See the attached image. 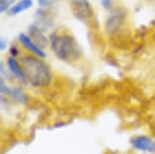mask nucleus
I'll use <instances>...</instances> for the list:
<instances>
[{
  "label": "nucleus",
  "instance_id": "obj_15",
  "mask_svg": "<svg viewBox=\"0 0 155 154\" xmlns=\"http://www.w3.org/2000/svg\"><path fill=\"white\" fill-rule=\"evenodd\" d=\"M8 52H9V56L11 57H15L17 58L20 55V51L19 49L16 47V46H11V47L9 48V50H8Z\"/></svg>",
  "mask_w": 155,
  "mask_h": 154
},
{
  "label": "nucleus",
  "instance_id": "obj_16",
  "mask_svg": "<svg viewBox=\"0 0 155 154\" xmlns=\"http://www.w3.org/2000/svg\"><path fill=\"white\" fill-rule=\"evenodd\" d=\"M101 3L106 10H110L113 8V0H101Z\"/></svg>",
  "mask_w": 155,
  "mask_h": 154
},
{
  "label": "nucleus",
  "instance_id": "obj_14",
  "mask_svg": "<svg viewBox=\"0 0 155 154\" xmlns=\"http://www.w3.org/2000/svg\"><path fill=\"white\" fill-rule=\"evenodd\" d=\"M59 1H61V0H38V4L41 8L47 9V8L52 7L53 5L57 4Z\"/></svg>",
  "mask_w": 155,
  "mask_h": 154
},
{
  "label": "nucleus",
  "instance_id": "obj_5",
  "mask_svg": "<svg viewBox=\"0 0 155 154\" xmlns=\"http://www.w3.org/2000/svg\"><path fill=\"white\" fill-rule=\"evenodd\" d=\"M18 42L20 45L28 52V54L35 55V56H37V57L43 58V59H45L47 57L45 50H44L43 48H41L40 46H38L33 41V39L28 36V34L20 33L18 34Z\"/></svg>",
  "mask_w": 155,
  "mask_h": 154
},
{
  "label": "nucleus",
  "instance_id": "obj_6",
  "mask_svg": "<svg viewBox=\"0 0 155 154\" xmlns=\"http://www.w3.org/2000/svg\"><path fill=\"white\" fill-rule=\"evenodd\" d=\"M6 65L9 69L10 73L12 74L13 78H15L21 85H28V82L20 61L17 60L15 57L9 56L6 59Z\"/></svg>",
  "mask_w": 155,
  "mask_h": 154
},
{
  "label": "nucleus",
  "instance_id": "obj_12",
  "mask_svg": "<svg viewBox=\"0 0 155 154\" xmlns=\"http://www.w3.org/2000/svg\"><path fill=\"white\" fill-rule=\"evenodd\" d=\"M15 0H0V12L7 13L11 6L15 3Z\"/></svg>",
  "mask_w": 155,
  "mask_h": 154
},
{
  "label": "nucleus",
  "instance_id": "obj_17",
  "mask_svg": "<svg viewBox=\"0 0 155 154\" xmlns=\"http://www.w3.org/2000/svg\"><path fill=\"white\" fill-rule=\"evenodd\" d=\"M7 47H8V42H7V40H5L4 38H1V39H0V51L6 50Z\"/></svg>",
  "mask_w": 155,
  "mask_h": 154
},
{
  "label": "nucleus",
  "instance_id": "obj_2",
  "mask_svg": "<svg viewBox=\"0 0 155 154\" xmlns=\"http://www.w3.org/2000/svg\"><path fill=\"white\" fill-rule=\"evenodd\" d=\"M50 38V47L54 55L63 62H74L80 57L78 43L69 34L53 33Z\"/></svg>",
  "mask_w": 155,
  "mask_h": 154
},
{
  "label": "nucleus",
  "instance_id": "obj_8",
  "mask_svg": "<svg viewBox=\"0 0 155 154\" xmlns=\"http://www.w3.org/2000/svg\"><path fill=\"white\" fill-rule=\"evenodd\" d=\"M28 36H30L35 43L41 48L45 49L50 45V38L45 34V31L39 28L36 25H31L28 27Z\"/></svg>",
  "mask_w": 155,
  "mask_h": 154
},
{
  "label": "nucleus",
  "instance_id": "obj_13",
  "mask_svg": "<svg viewBox=\"0 0 155 154\" xmlns=\"http://www.w3.org/2000/svg\"><path fill=\"white\" fill-rule=\"evenodd\" d=\"M10 90V86L7 85V81L3 77L0 76V94L2 97H8Z\"/></svg>",
  "mask_w": 155,
  "mask_h": 154
},
{
  "label": "nucleus",
  "instance_id": "obj_4",
  "mask_svg": "<svg viewBox=\"0 0 155 154\" xmlns=\"http://www.w3.org/2000/svg\"><path fill=\"white\" fill-rule=\"evenodd\" d=\"M73 14L81 21H87L93 15V9L88 0H73L71 3Z\"/></svg>",
  "mask_w": 155,
  "mask_h": 154
},
{
  "label": "nucleus",
  "instance_id": "obj_7",
  "mask_svg": "<svg viewBox=\"0 0 155 154\" xmlns=\"http://www.w3.org/2000/svg\"><path fill=\"white\" fill-rule=\"evenodd\" d=\"M125 15L120 11H115V12L110 13V16L106 20V25H104L106 31L109 34H116L120 30V28L122 27Z\"/></svg>",
  "mask_w": 155,
  "mask_h": 154
},
{
  "label": "nucleus",
  "instance_id": "obj_11",
  "mask_svg": "<svg viewBox=\"0 0 155 154\" xmlns=\"http://www.w3.org/2000/svg\"><path fill=\"white\" fill-rule=\"evenodd\" d=\"M0 76L3 77L6 81L12 80V74L10 73L9 69H8L6 63H4V61H1L0 62Z\"/></svg>",
  "mask_w": 155,
  "mask_h": 154
},
{
  "label": "nucleus",
  "instance_id": "obj_1",
  "mask_svg": "<svg viewBox=\"0 0 155 154\" xmlns=\"http://www.w3.org/2000/svg\"><path fill=\"white\" fill-rule=\"evenodd\" d=\"M20 63L28 84L35 88H46L53 82V71L45 59L27 54L20 57Z\"/></svg>",
  "mask_w": 155,
  "mask_h": 154
},
{
  "label": "nucleus",
  "instance_id": "obj_9",
  "mask_svg": "<svg viewBox=\"0 0 155 154\" xmlns=\"http://www.w3.org/2000/svg\"><path fill=\"white\" fill-rule=\"evenodd\" d=\"M8 97L10 100L17 104H21V106H27L30 103L31 97L20 86H10V90Z\"/></svg>",
  "mask_w": 155,
  "mask_h": 154
},
{
  "label": "nucleus",
  "instance_id": "obj_3",
  "mask_svg": "<svg viewBox=\"0 0 155 154\" xmlns=\"http://www.w3.org/2000/svg\"><path fill=\"white\" fill-rule=\"evenodd\" d=\"M130 145L138 152L155 154V139L151 136L145 134L135 135L130 139Z\"/></svg>",
  "mask_w": 155,
  "mask_h": 154
},
{
  "label": "nucleus",
  "instance_id": "obj_10",
  "mask_svg": "<svg viewBox=\"0 0 155 154\" xmlns=\"http://www.w3.org/2000/svg\"><path fill=\"white\" fill-rule=\"evenodd\" d=\"M33 5H34V0H18V1H16L15 3L11 6L7 14L10 16L18 15V14L25 12V11H27L30 9V8H31Z\"/></svg>",
  "mask_w": 155,
  "mask_h": 154
}]
</instances>
